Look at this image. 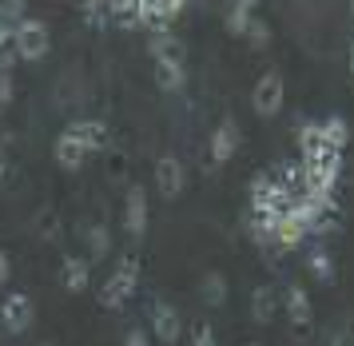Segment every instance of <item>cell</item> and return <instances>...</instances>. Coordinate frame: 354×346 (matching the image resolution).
<instances>
[{"label":"cell","mask_w":354,"mask_h":346,"mask_svg":"<svg viewBox=\"0 0 354 346\" xmlns=\"http://www.w3.org/2000/svg\"><path fill=\"white\" fill-rule=\"evenodd\" d=\"M140 286V255L128 251L115 259V271L108 275V283L100 286V307L104 311H124V302L136 295Z\"/></svg>","instance_id":"1"},{"label":"cell","mask_w":354,"mask_h":346,"mask_svg":"<svg viewBox=\"0 0 354 346\" xmlns=\"http://www.w3.org/2000/svg\"><path fill=\"white\" fill-rule=\"evenodd\" d=\"M12 48H17V56L24 64H36V60H44L48 56V48H52V32L44 20H36V16H24L17 24V32H12Z\"/></svg>","instance_id":"2"},{"label":"cell","mask_w":354,"mask_h":346,"mask_svg":"<svg viewBox=\"0 0 354 346\" xmlns=\"http://www.w3.org/2000/svg\"><path fill=\"white\" fill-rule=\"evenodd\" d=\"M283 100H287V80L279 72H263L255 80V92H251V108H255L259 120H271L283 111Z\"/></svg>","instance_id":"3"},{"label":"cell","mask_w":354,"mask_h":346,"mask_svg":"<svg viewBox=\"0 0 354 346\" xmlns=\"http://www.w3.org/2000/svg\"><path fill=\"white\" fill-rule=\"evenodd\" d=\"M32 322H36V307L28 295L12 291L8 299L0 302V327H4V334H28Z\"/></svg>","instance_id":"4"},{"label":"cell","mask_w":354,"mask_h":346,"mask_svg":"<svg viewBox=\"0 0 354 346\" xmlns=\"http://www.w3.org/2000/svg\"><path fill=\"white\" fill-rule=\"evenodd\" d=\"M239 143H243L239 124H235L231 116H223V120L215 124V131H211V163H215V167H223L227 159L239 152Z\"/></svg>","instance_id":"5"},{"label":"cell","mask_w":354,"mask_h":346,"mask_svg":"<svg viewBox=\"0 0 354 346\" xmlns=\"http://www.w3.org/2000/svg\"><path fill=\"white\" fill-rule=\"evenodd\" d=\"M156 188H160L163 199H179V195H183V188H187V172H183L179 156H160L156 159Z\"/></svg>","instance_id":"6"},{"label":"cell","mask_w":354,"mask_h":346,"mask_svg":"<svg viewBox=\"0 0 354 346\" xmlns=\"http://www.w3.org/2000/svg\"><path fill=\"white\" fill-rule=\"evenodd\" d=\"M88 156H92V152H88V147H84L68 127L56 136V143H52V159H56V167H60V172H80L84 163H88Z\"/></svg>","instance_id":"7"},{"label":"cell","mask_w":354,"mask_h":346,"mask_svg":"<svg viewBox=\"0 0 354 346\" xmlns=\"http://www.w3.org/2000/svg\"><path fill=\"white\" fill-rule=\"evenodd\" d=\"M151 334H156L163 346L179 343V334H183V322H179V311L171 307V302L151 299Z\"/></svg>","instance_id":"8"},{"label":"cell","mask_w":354,"mask_h":346,"mask_svg":"<svg viewBox=\"0 0 354 346\" xmlns=\"http://www.w3.org/2000/svg\"><path fill=\"white\" fill-rule=\"evenodd\" d=\"M124 231L131 239L147 235V191L144 188H128V199H124Z\"/></svg>","instance_id":"9"},{"label":"cell","mask_w":354,"mask_h":346,"mask_svg":"<svg viewBox=\"0 0 354 346\" xmlns=\"http://www.w3.org/2000/svg\"><path fill=\"white\" fill-rule=\"evenodd\" d=\"M68 131H72L88 152H108V147H112V131H108L104 120H72Z\"/></svg>","instance_id":"10"},{"label":"cell","mask_w":354,"mask_h":346,"mask_svg":"<svg viewBox=\"0 0 354 346\" xmlns=\"http://www.w3.org/2000/svg\"><path fill=\"white\" fill-rule=\"evenodd\" d=\"M92 279V263L84 255H64V267H60V283L68 295H84V286Z\"/></svg>","instance_id":"11"},{"label":"cell","mask_w":354,"mask_h":346,"mask_svg":"<svg viewBox=\"0 0 354 346\" xmlns=\"http://www.w3.org/2000/svg\"><path fill=\"white\" fill-rule=\"evenodd\" d=\"M287 318L295 331H310V299H306V286L303 283H290L287 286Z\"/></svg>","instance_id":"12"},{"label":"cell","mask_w":354,"mask_h":346,"mask_svg":"<svg viewBox=\"0 0 354 346\" xmlns=\"http://www.w3.org/2000/svg\"><path fill=\"white\" fill-rule=\"evenodd\" d=\"M295 140H299L303 163H315V159H319L322 152H330V147L322 143V127H319V120H306V124H299V131H295Z\"/></svg>","instance_id":"13"},{"label":"cell","mask_w":354,"mask_h":346,"mask_svg":"<svg viewBox=\"0 0 354 346\" xmlns=\"http://www.w3.org/2000/svg\"><path fill=\"white\" fill-rule=\"evenodd\" d=\"M306 235H310V231H306L295 215H287V211L279 215V227H274V247H279V251H295V247H303Z\"/></svg>","instance_id":"14"},{"label":"cell","mask_w":354,"mask_h":346,"mask_svg":"<svg viewBox=\"0 0 354 346\" xmlns=\"http://www.w3.org/2000/svg\"><path fill=\"white\" fill-rule=\"evenodd\" d=\"M147 52H151V60H176V64H183V56H187L183 40L171 36V28L156 32V36H151V44H147Z\"/></svg>","instance_id":"15"},{"label":"cell","mask_w":354,"mask_h":346,"mask_svg":"<svg viewBox=\"0 0 354 346\" xmlns=\"http://www.w3.org/2000/svg\"><path fill=\"white\" fill-rule=\"evenodd\" d=\"M274 311H279V295H274V286L271 283L255 286V295H251V318L267 327V322H274Z\"/></svg>","instance_id":"16"},{"label":"cell","mask_w":354,"mask_h":346,"mask_svg":"<svg viewBox=\"0 0 354 346\" xmlns=\"http://www.w3.org/2000/svg\"><path fill=\"white\" fill-rule=\"evenodd\" d=\"M84 243H88V263H100V259H108V251H112V231L104 223H88L84 227Z\"/></svg>","instance_id":"17"},{"label":"cell","mask_w":354,"mask_h":346,"mask_svg":"<svg viewBox=\"0 0 354 346\" xmlns=\"http://www.w3.org/2000/svg\"><path fill=\"white\" fill-rule=\"evenodd\" d=\"M108 20L115 28L136 32L140 28V0H108Z\"/></svg>","instance_id":"18"},{"label":"cell","mask_w":354,"mask_h":346,"mask_svg":"<svg viewBox=\"0 0 354 346\" xmlns=\"http://www.w3.org/2000/svg\"><path fill=\"white\" fill-rule=\"evenodd\" d=\"M322 127V143L330 147V152H346V143H351V124L342 120V116H326V120H319Z\"/></svg>","instance_id":"19"},{"label":"cell","mask_w":354,"mask_h":346,"mask_svg":"<svg viewBox=\"0 0 354 346\" xmlns=\"http://www.w3.org/2000/svg\"><path fill=\"white\" fill-rule=\"evenodd\" d=\"M156 84H160V92H183L187 68L176 60H156Z\"/></svg>","instance_id":"20"},{"label":"cell","mask_w":354,"mask_h":346,"mask_svg":"<svg viewBox=\"0 0 354 346\" xmlns=\"http://www.w3.org/2000/svg\"><path fill=\"white\" fill-rule=\"evenodd\" d=\"M306 271H310L319 283H335V259L326 251V243H315V247L306 251Z\"/></svg>","instance_id":"21"},{"label":"cell","mask_w":354,"mask_h":346,"mask_svg":"<svg viewBox=\"0 0 354 346\" xmlns=\"http://www.w3.org/2000/svg\"><path fill=\"white\" fill-rule=\"evenodd\" d=\"M32 235L44 239V243H52V239H60V215H56V207H36L32 215Z\"/></svg>","instance_id":"22"},{"label":"cell","mask_w":354,"mask_h":346,"mask_svg":"<svg viewBox=\"0 0 354 346\" xmlns=\"http://www.w3.org/2000/svg\"><path fill=\"white\" fill-rule=\"evenodd\" d=\"M199 291H203V302H207V307H227V279L219 271H207L203 283H199Z\"/></svg>","instance_id":"23"},{"label":"cell","mask_w":354,"mask_h":346,"mask_svg":"<svg viewBox=\"0 0 354 346\" xmlns=\"http://www.w3.org/2000/svg\"><path fill=\"white\" fill-rule=\"evenodd\" d=\"M251 20H255V16L247 12V8H239V4H231V12H227L223 28L231 32V36H247V28H251Z\"/></svg>","instance_id":"24"},{"label":"cell","mask_w":354,"mask_h":346,"mask_svg":"<svg viewBox=\"0 0 354 346\" xmlns=\"http://www.w3.org/2000/svg\"><path fill=\"white\" fill-rule=\"evenodd\" d=\"M247 40H251V48L255 52H263V48H271V24L267 20H251V28H247Z\"/></svg>","instance_id":"25"},{"label":"cell","mask_w":354,"mask_h":346,"mask_svg":"<svg viewBox=\"0 0 354 346\" xmlns=\"http://www.w3.org/2000/svg\"><path fill=\"white\" fill-rule=\"evenodd\" d=\"M104 167H108V175H112V179H124V175H128V156L108 147V152H104Z\"/></svg>","instance_id":"26"},{"label":"cell","mask_w":354,"mask_h":346,"mask_svg":"<svg viewBox=\"0 0 354 346\" xmlns=\"http://www.w3.org/2000/svg\"><path fill=\"white\" fill-rule=\"evenodd\" d=\"M187 343H192V346H219V338H215V331H211L207 322H192Z\"/></svg>","instance_id":"27"},{"label":"cell","mask_w":354,"mask_h":346,"mask_svg":"<svg viewBox=\"0 0 354 346\" xmlns=\"http://www.w3.org/2000/svg\"><path fill=\"white\" fill-rule=\"evenodd\" d=\"M28 12V0H0V16L8 20V24H20Z\"/></svg>","instance_id":"28"},{"label":"cell","mask_w":354,"mask_h":346,"mask_svg":"<svg viewBox=\"0 0 354 346\" xmlns=\"http://www.w3.org/2000/svg\"><path fill=\"white\" fill-rule=\"evenodd\" d=\"M12 95H17V84H12V72H0V111L12 104Z\"/></svg>","instance_id":"29"},{"label":"cell","mask_w":354,"mask_h":346,"mask_svg":"<svg viewBox=\"0 0 354 346\" xmlns=\"http://www.w3.org/2000/svg\"><path fill=\"white\" fill-rule=\"evenodd\" d=\"M8 279H12V255L0 247V286L8 283Z\"/></svg>","instance_id":"30"},{"label":"cell","mask_w":354,"mask_h":346,"mask_svg":"<svg viewBox=\"0 0 354 346\" xmlns=\"http://www.w3.org/2000/svg\"><path fill=\"white\" fill-rule=\"evenodd\" d=\"M8 175H12V163H8V152L0 147V188H4V179H8Z\"/></svg>","instance_id":"31"},{"label":"cell","mask_w":354,"mask_h":346,"mask_svg":"<svg viewBox=\"0 0 354 346\" xmlns=\"http://www.w3.org/2000/svg\"><path fill=\"white\" fill-rule=\"evenodd\" d=\"M124 346H151V343H147V334H144V331H128Z\"/></svg>","instance_id":"32"},{"label":"cell","mask_w":354,"mask_h":346,"mask_svg":"<svg viewBox=\"0 0 354 346\" xmlns=\"http://www.w3.org/2000/svg\"><path fill=\"white\" fill-rule=\"evenodd\" d=\"M163 8H167V12H171V20H176V16L187 8V0H163Z\"/></svg>","instance_id":"33"},{"label":"cell","mask_w":354,"mask_h":346,"mask_svg":"<svg viewBox=\"0 0 354 346\" xmlns=\"http://www.w3.org/2000/svg\"><path fill=\"white\" fill-rule=\"evenodd\" d=\"M235 4H239V8H247V12H255V4H259V0H235Z\"/></svg>","instance_id":"34"},{"label":"cell","mask_w":354,"mask_h":346,"mask_svg":"<svg viewBox=\"0 0 354 346\" xmlns=\"http://www.w3.org/2000/svg\"><path fill=\"white\" fill-rule=\"evenodd\" d=\"M346 60H351V72H354V40H351V56H346Z\"/></svg>","instance_id":"35"},{"label":"cell","mask_w":354,"mask_h":346,"mask_svg":"<svg viewBox=\"0 0 354 346\" xmlns=\"http://www.w3.org/2000/svg\"><path fill=\"white\" fill-rule=\"evenodd\" d=\"M346 4H351V16H354V0H346Z\"/></svg>","instance_id":"36"},{"label":"cell","mask_w":354,"mask_h":346,"mask_svg":"<svg viewBox=\"0 0 354 346\" xmlns=\"http://www.w3.org/2000/svg\"><path fill=\"white\" fill-rule=\"evenodd\" d=\"M247 346H263V343H247Z\"/></svg>","instance_id":"37"}]
</instances>
